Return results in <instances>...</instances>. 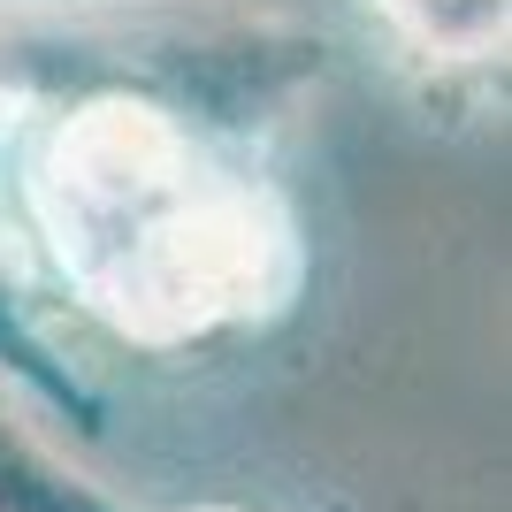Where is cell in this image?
Wrapping results in <instances>:
<instances>
[{"label":"cell","mask_w":512,"mask_h":512,"mask_svg":"<svg viewBox=\"0 0 512 512\" xmlns=\"http://www.w3.org/2000/svg\"><path fill=\"white\" fill-rule=\"evenodd\" d=\"M0 383L16 390L39 421H62L69 436H85V444L107 436L100 383L54 344V329H46V314H39V283H31V268L16 260L8 237H0Z\"/></svg>","instance_id":"7a4b0ae2"},{"label":"cell","mask_w":512,"mask_h":512,"mask_svg":"<svg viewBox=\"0 0 512 512\" xmlns=\"http://www.w3.org/2000/svg\"><path fill=\"white\" fill-rule=\"evenodd\" d=\"M390 39L428 69H490L505 62L512 0H375Z\"/></svg>","instance_id":"277c9868"},{"label":"cell","mask_w":512,"mask_h":512,"mask_svg":"<svg viewBox=\"0 0 512 512\" xmlns=\"http://www.w3.org/2000/svg\"><path fill=\"white\" fill-rule=\"evenodd\" d=\"M192 512H230V505H192Z\"/></svg>","instance_id":"5b68a950"},{"label":"cell","mask_w":512,"mask_h":512,"mask_svg":"<svg viewBox=\"0 0 512 512\" xmlns=\"http://www.w3.org/2000/svg\"><path fill=\"white\" fill-rule=\"evenodd\" d=\"M329 46L222 0H77L46 85L0 92V237L62 306L138 352L276 329L306 291V230L268 130Z\"/></svg>","instance_id":"6da1fadb"},{"label":"cell","mask_w":512,"mask_h":512,"mask_svg":"<svg viewBox=\"0 0 512 512\" xmlns=\"http://www.w3.org/2000/svg\"><path fill=\"white\" fill-rule=\"evenodd\" d=\"M0 512H130V505L107 482H92L54 436H39L31 406L0 383Z\"/></svg>","instance_id":"3957f363"}]
</instances>
